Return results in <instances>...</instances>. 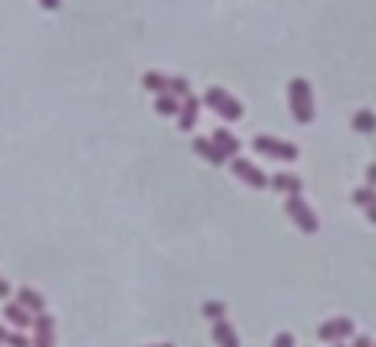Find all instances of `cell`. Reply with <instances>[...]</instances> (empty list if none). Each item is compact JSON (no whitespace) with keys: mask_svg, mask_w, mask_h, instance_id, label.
Returning a JSON list of instances; mask_svg holds the SVG:
<instances>
[{"mask_svg":"<svg viewBox=\"0 0 376 347\" xmlns=\"http://www.w3.org/2000/svg\"><path fill=\"white\" fill-rule=\"evenodd\" d=\"M17 304H23L30 314H43V308H47L43 294H40V291H33V288H20L17 291Z\"/></svg>","mask_w":376,"mask_h":347,"instance_id":"obj_14","label":"cell"},{"mask_svg":"<svg viewBox=\"0 0 376 347\" xmlns=\"http://www.w3.org/2000/svg\"><path fill=\"white\" fill-rule=\"evenodd\" d=\"M287 106H290L294 123H300V126L314 123V89H310L307 79L294 77L287 83Z\"/></svg>","mask_w":376,"mask_h":347,"instance_id":"obj_1","label":"cell"},{"mask_svg":"<svg viewBox=\"0 0 376 347\" xmlns=\"http://www.w3.org/2000/svg\"><path fill=\"white\" fill-rule=\"evenodd\" d=\"M270 347H294V334H287V331H280L278 338H274V344Z\"/></svg>","mask_w":376,"mask_h":347,"instance_id":"obj_22","label":"cell"},{"mask_svg":"<svg viewBox=\"0 0 376 347\" xmlns=\"http://www.w3.org/2000/svg\"><path fill=\"white\" fill-rule=\"evenodd\" d=\"M169 93L178 97V99H185V97H192V87H188V79L185 77H169Z\"/></svg>","mask_w":376,"mask_h":347,"instance_id":"obj_20","label":"cell"},{"mask_svg":"<svg viewBox=\"0 0 376 347\" xmlns=\"http://www.w3.org/2000/svg\"><path fill=\"white\" fill-rule=\"evenodd\" d=\"M268 189L284 192V195H300V192H304V182H300V175L278 172V175H270V179H268Z\"/></svg>","mask_w":376,"mask_h":347,"instance_id":"obj_9","label":"cell"},{"mask_svg":"<svg viewBox=\"0 0 376 347\" xmlns=\"http://www.w3.org/2000/svg\"><path fill=\"white\" fill-rule=\"evenodd\" d=\"M367 185H373V189H376V163L367 165Z\"/></svg>","mask_w":376,"mask_h":347,"instance_id":"obj_25","label":"cell"},{"mask_svg":"<svg viewBox=\"0 0 376 347\" xmlns=\"http://www.w3.org/2000/svg\"><path fill=\"white\" fill-rule=\"evenodd\" d=\"M212 143L222 149L224 159H234V155L241 153V139H238L232 129H215V133H212Z\"/></svg>","mask_w":376,"mask_h":347,"instance_id":"obj_10","label":"cell"},{"mask_svg":"<svg viewBox=\"0 0 376 347\" xmlns=\"http://www.w3.org/2000/svg\"><path fill=\"white\" fill-rule=\"evenodd\" d=\"M59 4H63V0H40V7L50 10V13H53V10H59Z\"/></svg>","mask_w":376,"mask_h":347,"instance_id":"obj_23","label":"cell"},{"mask_svg":"<svg viewBox=\"0 0 376 347\" xmlns=\"http://www.w3.org/2000/svg\"><path fill=\"white\" fill-rule=\"evenodd\" d=\"M284 212H287V219L294 225H297L304 235H314V231L320 228V219H317V212L310 209L300 195H287V202H284Z\"/></svg>","mask_w":376,"mask_h":347,"instance_id":"obj_4","label":"cell"},{"mask_svg":"<svg viewBox=\"0 0 376 347\" xmlns=\"http://www.w3.org/2000/svg\"><path fill=\"white\" fill-rule=\"evenodd\" d=\"M33 331H37L33 347H57V328H53V318H50L47 311L33 314Z\"/></svg>","mask_w":376,"mask_h":347,"instance_id":"obj_7","label":"cell"},{"mask_svg":"<svg viewBox=\"0 0 376 347\" xmlns=\"http://www.w3.org/2000/svg\"><path fill=\"white\" fill-rule=\"evenodd\" d=\"M350 199H353V205H360V209H370V205L376 202V189H373V185L353 189V195H350Z\"/></svg>","mask_w":376,"mask_h":347,"instance_id":"obj_18","label":"cell"},{"mask_svg":"<svg viewBox=\"0 0 376 347\" xmlns=\"http://www.w3.org/2000/svg\"><path fill=\"white\" fill-rule=\"evenodd\" d=\"M142 87L149 89V93H155V97H159V93H169V77H165V73L149 70V73L142 77Z\"/></svg>","mask_w":376,"mask_h":347,"instance_id":"obj_17","label":"cell"},{"mask_svg":"<svg viewBox=\"0 0 376 347\" xmlns=\"http://www.w3.org/2000/svg\"><path fill=\"white\" fill-rule=\"evenodd\" d=\"M152 347H175V344H152Z\"/></svg>","mask_w":376,"mask_h":347,"instance_id":"obj_29","label":"cell"},{"mask_svg":"<svg viewBox=\"0 0 376 347\" xmlns=\"http://www.w3.org/2000/svg\"><path fill=\"white\" fill-rule=\"evenodd\" d=\"M7 338H10V331L4 328V324H0V344H7Z\"/></svg>","mask_w":376,"mask_h":347,"instance_id":"obj_28","label":"cell"},{"mask_svg":"<svg viewBox=\"0 0 376 347\" xmlns=\"http://www.w3.org/2000/svg\"><path fill=\"white\" fill-rule=\"evenodd\" d=\"M178 106H182V99L172 97V93H159L155 97V113L159 116H178Z\"/></svg>","mask_w":376,"mask_h":347,"instance_id":"obj_15","label":"cell"},{"mask_svg":"<svg viewBox=\"0 0 376 347\" xmlns=\"http://www.w3.org/2000/svg\"><path fill=\"white\" fill-rule=\"evenodd\" d=\"M198 109H202V99H198V97H185V99H182V106H178V116H175L182 133H192V129H195V123H198Z\"/></svg>","mask_w":376,"mask_h":347,"instance_id":"obj_8","label":"cell"},{"mask_svg":"<svg viewBox=\"0 0 376 347\" xmlns=\"http://www.w3.org/2000/svg\"><path fill=\"white\" fill-rule=\"evenodd\" d=\"M334 347H347V344H343V341H340V344H334Z\"/></svg>","mask_w":376,"mask_h":347,"instance_id":"obj_30","label":"cell"},{"mask_svg":"<svg viewBox=\"0 0 376 347\" xmlns=\"http://www.w3.org/2000/svg\"><path fill=\"white\" fill-rule=\"evenodd\" d=\"M228 163H232L234 179H241V182H244V185H251L254 192L268 189V179H270V175H264L254 163H248V159H241V155H234V159H228Z\"/></svg>","mask_w":376,"mask_h":347,"instance_id":"obj_5","label":"cell"},{"mask_svg":"<svg viewBox=\"0 0 376 347\" xmlns=\"http://www.w3.org/2000/svg\"><path fill=\"white\" fill-rule=\"evenodd\" d=\"M7 347H33V341H30L27 334H23V331H10Z\"/></svg>","mask_w":376,"mask_h":347,"instance_id":"obj_21","label":"cell"},{"mask_svg":"<svg viewBox=\"0 0 376 347\" xmlns=\"http://www.w3.org/2000/svg\"><path fill=\"white\" fill-rule=\"evenodd\" d=\"M317 338L324 344H340V341L353 338V318H330L317 328Z\"/></svg>","mask_w":376,"mask_h":347,"instance_id":"obj_6","label":"cell"},{"mask_svg":"<svg viewBox=\"0 0 376 347\" xmlns=\"http://www.w3.org/2000/svg\"><path fill=\"white\" fill-rule=\"evenodd\" d=\"M212 341L218 347H241V341H238V331L228 324V318L212 321Z\"/></svg>","mask_w":376,"mask_h":347,"instance_id":"obj_11","label":"cell"},{"mask_svg":"<svg viewBox=\"0 0 376 347\" xmlns=\"http://www.w3.org/2000/svg\"><path fill=\"white\" fill-rule=\"evenodd\" d=\"M7 294H10V285H7L4 278H0V298H7Z\"/></svg>","mask_w":376,"mask_h":347,"instance_id":"obj_27","label":"cell"},{"mask_svg":"<svg viewBox=\"0 0 376 347\" xmlns=\"http://www.w3.org/2000/svg\"><path fill=\"white\" fill-rule=\"evenodd\" d=\"M363 212H367V219H370V222H373V225H376V202H373V205H370V209H363Z\"/></svg>","mask_w":376,"mask_h":347,"instance_id":"obj_26","label":"cell"},{"mask_svg":"<svg viewBox=\"0 0 376 347\" xmlns=\"http://www.w3.org/2000/svg\"><path fill=\"white\" fill-rule=\"evenodd\" d=\"M4 318H7V321H10V324H13V328H17V331H27V328H33V314H30V311L23 308V304H17V301L4 308Z\"/></svg>","mask_w":376,"mask_h":347,"instance_id":"obj_13","label":"cell"},{"mask_svg":"<svg viewBox=\"0 0 376 347\" xmlns=\"http://www.w3.org/2000/svg\"><path fill=\"white\" fill-rule=\"evenodd\" d=\"M192 149H195V155H202L208 165H224V163H228V159L222 155V149L212 143V136H208V139H195Z\"/></svg>","mask_w":376,"mask_h":347,"instance_id":"obj_12","label":"cell"},{"mask_svg":"<svg viewBox=\"0 0 376 347\" xmlns=\"http://www.w3.org/2000/svg\"><path fill=\"white\" fill-rule=\"evenodd\" d=\"M254 153L264 155V159H280V163H297L300 159V149L287 139H278V136H254Z\"/></svg>","mask_w":376,"mask_h":347,"instance_id":"obj_2","label":"cell"},{"mask_svg":"<svg viewBox=\"0 0 376 347\" xmlns=\"http://www.w3.org/2000/svg\"><path fill=\"white\" fill-rule=\"evenodd\" d=\"M202 314L208 321H222L224 314H228V308H224V301H205V304H202Z\"/></svg>","mask_w":376,"mask_h":347,"instance_id":"obj_19","label":"cell"},{"mask_svg":"<svg viewBox=\"0 0 376 347\" xmlns=\"http://www.w3.org/2000/svg\"><path fill=\"white\" fill-rule=\"evenodd\" d=\"M353 347H376V344L367 338V334H360V338H353Z\"/></svg>","mask_w":376,"mask_h":347,"instance_id":"obj_24","label":"cell"},{"mask_svg":"<svg viewBox=\"0 0 376 347\" xmlns=\"http://www.w3.org/2000/svg\"><path fill=\"white\" fill-rule=\"evenodd\" d=\"M353 129L357 133H363V136H370V133H376V113H370V109H360V113H353Z\"/></svg>","mask_w":376,"mask_h":347,"instance_id":"obj_16","label":"cell"},{"mask_svg":"<svg viewBox=\"0 0 376 347\" xmlns=\"http://www.w3.org/2000/svg\"><path fill=\"white\" fill-rule=\"evenodd\" d=\"M205 106L215 109V113L222 116V119H228V123H238L244 116V106H241V99H234L228 89L222 87H212L208 93H205Z\"/></svg>","mask_w":376,"mask_h":347,"instance_id":"obj_3","label":"cell"}]
</instances>
